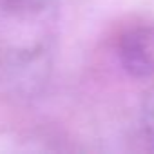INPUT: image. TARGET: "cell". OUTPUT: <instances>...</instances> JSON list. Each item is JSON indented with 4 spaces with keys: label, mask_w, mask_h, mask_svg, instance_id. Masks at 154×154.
Returning a JSON list of instances; mask_svg holds the SVG:
<instances>
[{
    "label": "cell",
    "mask_w": 154,
    "mask_h": 154,
    "mask_svg": "<svg viewBox=\"0 0 154 154\" xmlns=\"http://www.w3.org/2000/svg\"><path fill=\"white\" fill-rule=\"evenodd\" d=\"M120 60L138 78L154 76V24L129 29L120 40Z\"/></svg>",
    "instance_id": "cell-1"
},
{
    "label": "cell",
    "mask_w": 154,
    "mask_h": 154,
    "mask_svg": "<svg viewBox=\"0 0 154 154\" xmlns=\"http://www.w3.org/2000/svg\"><path fill=\"white\" fill-rule=\"evenodd\" d=\"M145 131H147L150 143L154 145V89L149 94L147 103H145Z\"/></svg>",
    "instance_id": "cell-2"
}]
</instances>
